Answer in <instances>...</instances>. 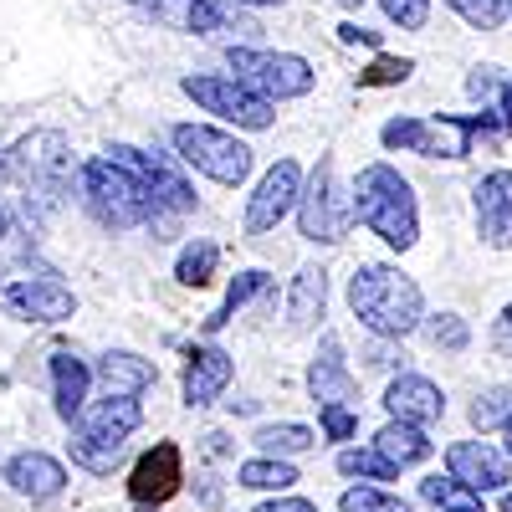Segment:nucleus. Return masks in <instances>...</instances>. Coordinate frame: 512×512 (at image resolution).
<instances>
[{
    "instance_id": "1",
    "label": "nucleus",
    "mask_w": 512,
    "mask_h": 512,
    "mask_svg": "<svg viewBox=\"0 0 512 512\" xmlns=\"http://www.w3.org/2000/svg\"><path fill=\"white\" fill-rule=\"evenodd\" d=\"M349 308L374 338H405L425 328V297L415 277L390 262H359L349 277Z\"/></svg>"
},
{
    "instance_id": "2",
    "label": "nucleus",
    "mask_w": 512,
    "mask_h": 512,
    "mask_svg": "<svg viewBox=\"0 0 512 512\" xmlns=\"http://www.w3.org/2000/svg\"><path fill=\"white\" fill-rule=\"evenodd\" d=\"M354 216L390 246V251H410L420 241V205L410 180L395 164H364L354 180Z\"/></svg>"
},
{
    "instance_id": "3",
    "label": "nucleus",
    "mask_w": 512,
    "mask_h": 512,
    "mask_svg": "<svg viewBox=\"0 0 512 512\" xmlns=\"http://www.w3.org/2000/svg\"><path fill=\"white\" fill-rule=\"evenodd\" d=\"M82 200H88L98 226H108V231H134V226L154 221V205H149L144 185L108 154L82 164Z\"/></svg>"
},
{
    "instance_id": "4",
    "label": "nucleus",
    "mask_w": 512,
    "mask_h": 512,
    "mask_svg": "<svg viewBox=\"0 0 512 512\" xmlns=\"http://www.w3.org/2000/svg\"><path fill=\"white\" fill-rule=\"evenodd\" d=\"M169 144H175V154L200 169L205 180H216V185H241L251 175V149L226 134V128H210V123H175L169 128Z\"/></svg>"
},
{
    "instance_id": "5",
    "label": "nucleus",
    "mask_w": 512,
    "mask_h": 512,
    "mask_svg": "<svg viewBox=\"0 0 512 512\" xmlns=\"http://www.w3.org/2000/svg\"><path fill=\"white\" fill-rule=\"evenodd\" d=\"M354 221H359L354 216V190L338 185L333 159H318L313 180L303 185V200H297V231H303L308 241H318V246H338Z\"/></svg>"
},
{
    "instance_id": "6",
    "label": "nucleus",
    "mask_w": 512,
    "mask_h": 512,
    "mask_svg": "<svg viewBox=\"0 0 512 512\" xmlns=\"http://www.w3.org/2000/svg\"><path fill=\"white\" fill-rule=\"evenodd\" d=\"M231 72L256 88L267 103H287V98H308L313 93V62L297 52H251V47H231Z\"/></svg>"
},
{
    "instance_id": "7",
    "label": "nucleus",
    "mask_w": 512,
    "mask_h": 512,
    "mask_svg": "<svg viewBox=\"0 0 512 512\" xmlns=\"http://www.w3.org/2000/svg\"><path fill=\"white\" fill-rule=\"evenodd\" d=\"M185 98H195L205 113H216L236 128H272L277 118V103H267L256 88H246L241 77H226V72H195L180 82Z\"/></svg>"
},
{
    "instance_id": "8",
    "label": "nucleus",
    "mask_w": 512,
    "mask_h": 512,
    "mask_svg": "<svg viewBox=\"0 0 512 512\" xmlns=\"http://www.w3.org/2000/svg\"><path fill=\"white\" fill-rule=\"evenodd\" d=\"M108 159H118L128 175L144 185V195H149V205H154V216H185V210H195L190 180H185L164 154H144V149H134V144H113Z\"/></svg>"
},
{
    "instance_id": "9",
    "label": "nucleus",
    "mask_w": 512,
    "mask_h": 512,
    "mask_svg": "<svg viewBox=\"0 0 512 512\" xmlns=\"http://www.w3.org/2000/svg\"><path fill=\"white\" fill-rule=\"evenodd\" d=\"M6 169H11L16 180H26L31 190H41V195H62L67 180H72V149H67L62 134L41 128V134H31V139H21L11 149Z\"/></svg>"
},
{
    "instance_id": "10",
    "label": "nucleus",
    "mask_w": 512,
    "mask_h": 512,
    "mask_svg": "<svg viewBox=\"0 0 512 512\" xmlns=\"http://www.w3.org/2000/svg\"><path fill=\"white\" fill-rule=\"evenodd\" d=\"M297 200H303V169H297V159H277L256 185V195L246 200V236L277 231L297 210Z\"/></svg>"
},
{
    "instance_id": "11",
    "label": "nucleus",
    "mask_w": 512,
    "mask_h": 512,
    "mask_svg": "<svg viewBox=\"0 0 512 512\" xmlns=\"http://www.w3.org/2000/svg\"><path fill=\"white\" fill-rule=\"evenodd\" d=\"M446 472L466 482L472 492H507L512 482V456L492 441H451L446 446Z\"/></svg>"
},
{
    "instance_id": "12",
    "label": "nucleus",
    "mask_w": 512,
    "mask_h": 512,
    "mask_svg": "<svg viewBox=\"0 0 512 512\" xmlns=\"http://www.w3.org/2000/svg\"><path fill=\"white\" fill-rule=\"evenodd\" d=\"M0 308L21 323H67L77 313V297L62 287V282H47V277H26V282H11L0 292Z\"/></svg>"
},
{
    "instance_id": "13",
    "label": "nucleus",
    "mask_w": 512,
    "mask_h": 512,
    "mask_svg": "<svg viewBox=\"0 0 512 512\" xmlns=\"http://www.w3.org/2000/svg\"><path fill=\"white\" fill-rule=\"evenodd\" d=\"M180 446L175 441H159L154 451H144L134 461V477H128V497L134 507H164L169 497L180 492Z\"/></svg>"
},
{
    "instance_id": "14",
    "label": "nucleus",
    "mask_w": 512,
    "mask_h": 512,
    "mask_svg": "<svg viewBox=\"0 0 512 512\" xmlns=\"http://www.w3.org/2000/svg\"><path fill=\"white\" fill-rule=\"evenodd\" d=\"M384 410H390V420H410V425H436L446 415V395L436 379L425 374H395L390 390H384Z\"/></svg>"
},
{
    "instance_id": "15",
    "label": "nucleus",
    "mask_w": 512,
    "mask_h": 512,
    "mask_svg": "<svg viewBox=\"0 0 512 512\" xmlns=\"http://www.w3.org/2000/svg\"><path fill=\"white\" fill-rule=\"evenodd\" d=\"M0 477H6V487H11L16 497H26V502H57L62 487H67L62 461L47 456V451H16Z\"/></svg>"
},
{
    "instance_id": "16",
    "label": "nucleus",
    "mask_w": 512,
    "mask_h": 512,
    "mask_svg": "<svg viewBox=\"0 0 512 512\" xmlns=\"http://www.w3.org/2000/svg\"><path fill=\"white\" fill-rule=\"evenodd\" d=\"M477 236L497 251L512 246V169H492L477 180Z\"/></svg>"
},
{
    "instance_id": "17",
    "label": "nucleus",
    "mask_w": 512,
    "mask_h": 512,
    "mask_svg": "<svg viewBox=\"0 0 512 512\" xmlns=\"http://www.w3.org/2000/svg\"><path fill=\"white\" fill-rule=\"evenodd\" d=\"M308 390H313L318 410H333V405H349V410H354L359 379L349 374L344 344H338V338H323V344H318V359L308 364Z\"/></svg>"
},
{
    "instance_id": "18",
    "label": "nucleus",
    "mask_w": 512,
    "mask_h": 512,
    "mask_svg": "<svg viewBox=\"0 0 512 512\" xmlns=\"http://www.w3.org/2000/svg\"><path fill=\"white\" fill-rule=\"evenodd\" d=\"M231 374H236V359H231L226 349L195 344V349L185 354V405L200 410V405H210V400H221V390L231 384Z\"/></svg>"
},
{
    "instance_id": "19",
    "label": "nucleus",
    "mask_w": 512,
    "mask_h": 512,
    "mask_svg": "<svg viewBox=\"0 0 512 512\" xmlns=\"http://www.w3.org/2000/svg\"><path fill=\"white\" fill-rule=\"evenodd\" d=\"M93 379L103 384V395H118V400H139L144 390L159 384V369L144 359V354H128V349H108L93 369Z\"/></svg>"
},
{
    "instance_id": "20",
    "label": "nucleus",
    "mask_w": 512,
    "mask_h": 512,
    "mask_svg": "<svg viewBox=\"0 0 512 512\" xmlns=\"http://www.w3.org/2000/svg\"><path fill=\"white\" fill-rule=\"evenodd\" d=\"M139 425H144L139 400H118V395H103V400H93L88 410L77 415V431L82 436H103V441H128Z\"/></svg>"
},
{
    "instance_id": "21",
    "label": "nucleus",
    "mask_w": 512,
    "mask_h": 512,
    "mask_svg": "<svg viewBox=\"0 0 512 512\" xmlns=\"http://www.w3.org/2000/svg\"><path fill=\"white\" fill-rule=\"evenodd\" d=\"M88 384H93V369L82 364L77 354H52V390H57V415L62 420H77L88 410Z\"/></svg>"
},
{
    "instance_id": "22",
    "label": "nucleus",
    "mask_w": 512,
    "mask_h": 512,
    "mask_svg": "<svg viewBox=\"0 0 512 512\" xmlns=\"http://www.w3.org/2000/svg\"><path fill=\"white\" fill-rule=\"evenodd\" d=\"M323 303H328V272L323 267H303L292 277V292H287V323L303 333L323 318Z\"/></svg>"
},
{
    "instance_id": "23",
    "label": "nucleus",
    "mask_w": 512,
    "mask_h": 512,
    "mask_svg": "<svg viewBox=\"0 0 512 512\" xmlns=\"http://www.w3.org/2000/svg\"><path fill=\"white\" fill-rule=\"evenodd\" d=\"M374 451L379 456H390L395 466H415L436 451V441L425 436V425H410V420H390V425H379V436H374Z\"/></svg>"
},
{
    "instance_id": "24",
    "label": "nucleus",
    "mask_w": 512,
    "mask_h": 512,
    "mask_svg": "<svg viewBox=\"0 0 512 512\" xmlns=\"http://www.w3.org/2000/svg\"><path fill=\"white\" fill-rule=\"evenodd\" d=\"M292 482H297V466L282 456H251L236 466V487H251V492H287Z\"/></svg>"
},
{
    "instance_id": "25",
    "label": "nucleus",
    "mask_w": 512,
    "mask_h": 512,
    "mask_svg": "<svg viewBox=\"0 0 512 512\" xmlns=\"http://www.w3.org/2000/svg\"><path fill=\"white\" fill-rule=\"evenodd\" d=\"M420 497L431 502L436 512H482V492H472L466 482H456L451 472H431V477H420Z\"/></svg>"
},
{
    "instance_id": "26",
    "label": "nucleus",
    "mask_w": 512,
    "mask_h": 512,
    "mask_svg": "<svg viewBox=\"0 0 512 512\" xmlns=\"http://www.w3.org/2000/svg\"><path fill=\"white\" fill-rule=\"evenodd\" d=\"M251 441L262 456H303V451L318 446V431H308V425H297V420H277V425H262Z\"/></svg>"
},
{
    "instance_id": "27",
    "label": "nucleus",
    "mask_w": 512,
    "mask_h": 512,
    "mask_svg": "<svg viewBox=\"0 0 512 512\" xmlns=\"http://www.w3.org/2000/svg\"><path fill=\"white\" fill-rule=\"evenodd\" d=\"M338 472L379 487V482H395V477H400V466H395L390 456H379L374 446H344V451H338Z\"/></svg>"
},
{
    "instance_id": "28",
    "label": "nucleus",
    "mask_w": 512,
    "mask_h": 512,
    "mask_svg": "<svg viewBox=\"0 0 512 512\" xmlns=\"http://www.w3.org/2000/svg\"><path fill=\"white\" fill-rule=\"evenodd\" d=\"M256 292H267V272H262V267H251V272H241V277H236V282L226 287V297H221V308H216V313L205 318V333H221V328H226V323H231V318H236V313H241L246 303H251Z\"/></svg>"
},
{
    "instance_id": "29",
    "label": "nucleus",
    "mask_w": 512,
    "mask_h": 512,
    "mask_svg": "<svg viewBox=\"0 0 512 512\" xmlns=\"http://www.w3.org/2000/svg\"><path fill=\"white\" fill-rule=\"evenodd\" d=\"M67 446H72V461L82 466V472H93V477H108L113 466L123 461V441H103V436H82L77 431Z\"/></svg>"
},
{
    "instance_id": "30",
    "label": "nucleus",
    "mask_w": 512,
    "mask_h": 512,
    "mask_svg": "<svg viewBox=\"0 0 512 512\" xmlns=\"http://www.w3.org/2000/svg\"><path fill=\"white\" fill-rule=\"evenodd\" d=\"M216 262H221V246H216V241H205V236H195V241L180 251L175 277H180L185 287H205L210 277H216Z\"/></svg>"
},
{
    "instance_id": "31",
    "label": "nucleus",
    "mask_w": 512,
    "mask_h": 512,
    "mask_svg": "<svg viewBox=\"0 0 512 512\" xmlns=\"http://www.w3.org/2000/svg\"><path fill=\"white\" fill-rule=\"evenodd\" d=\"M472 425L487 436V431H507L512 425V384H492L472 400Z\"/></svg>"
},
{
    "instance_id": "32",
    "label": "nucleus",
    "mask_w": 512,
    "mask_h": 512,
    "mask_svg": "<svg viewBox=\"0 0 512 512\" xmlns=\"http://www.w3.org/2000/svg\"><path fill=\"white\" fill-rule=\"evenodd\" d=\"M425 338H431V349H441V354H461L472 344V328H466L461 313H431L425 318Z\"/></svg>"
},
{
    "instance_id": "33",
    "label": "nucleus",
    "mask_w": 512,
    "mask_h": 512,
    "mask_svg": "<svg viewBox=\"0 0 512 512\" xmlns=\"http://www.w3.org/2000/svg\"><path fill=\"white\" fill-rule=\"evenodd\" d=\"M446 6L472 26V31H497L512 16V0H446Z\"/></svg>"
},
{
    "instance_id": "34",
    "label": "nucleus",
    "mask_w": 512,
    "mask_h": 512,
    "mask_svg": "<svg viewBox=\"0 0 512 512\" xmlns=\"http://www.w3.org/2000/svg\"><path fill=\"white\" fill-rule=\"evenodd\" d=\"M338 507H344V512H410V502H405V497L384 492V487H374V482L349 487L344 497H338Z\"/></svg>"
},
{
    "instance_id": "35",
    "label": "nucleus",
    "mask_w": 512,
    "mask_h": 512,
    "mask_svg": "<svg viewBox=\"0 0 512 512\" xmlns=\"http://www.w3.org/2000/svg\"><path fill=\"white\" fill-rule=\"evenodd\" d=\"M410 72H415L410 57H374V62L359 72V88H400Z\"/></svg>"
},
{
    "instance_id": "36",
    "label": "nucleus",
    "mask_w": 512,
    "mask_h": 512,
    "mask_svg": "<svg viewBox=\"0 0 512 512\" xmlns=\"http://www.w3.org/2000/svg\"><path fill=\"white\" fill-rule=\"evenodd\" d=\"M379 11L400 31H425V21H431V0H379Z\"/></svg>"
},
{
    "instance_id": "37",
    "label": "nucleus",
    "mask_w": 512,
    "mask_h": 512,
    "mask_svg": "<svg viewBox=\"0 0 512 512\" xmlns=\"http://www.w3.org/2000/svg\"><path fill=\"white\" fill-rule=\"evenodd\" d=\"M318 420H323V436H328V441H349V436L359 431V410H349V405L318 410Z\"/></svg>"
},
{
    "instance_id": "38",
    "label": "nucleus",
    "mask_w": 512,
    "mask_h": 512,
    "mask_svg": "<svg viewBox=\"0 0 512 512\" xmlns=\"http://www.w3.org/2000/svg\"><path fill=\"white\" fill-rule=\"evenodd\" d=\"M507 88V77L497 67H472V77H466V93L472 98H487V93H502Z\"/></svg>"
},
{
    "instance_id": "39",
    "label": "nucleus",
    "mask_w": 512,
    "mask_h": 512,
    "mask_svg": "<svg viewBox=\"0 0 512 512\" xmlns=\"http://www.w3.org/2000/svg\"><path fill=\"white\" fill-rule=\"evenodd\" d=\"M369 364H374V369H395V364H405L400 338H374V344H369Z\"/></svg>"
},
{
    "instance_id": "40",
    "label": "nucleus",
    "mask_w": 512,
    "mask_h": 512,
    "mask_svg": "<svg viewBox=\"0 0 512 512\" xmlns=\"http://www.w3.org/2000/svg\"><path fill=\"white\" fill-rule=\"evenodd\" d=\"M338 41H344V47H359V41H364V47H379V31H369L359 21H344V26H338Z\"/></svg>"
},
{
    "instance_id": "41",
    "label": "nucleus",
    "mask_w": 512,
    "mask_h": 512,
    "mask_svg": "<svg viewBox=\"0 0 512 512\" xmlns=\"http://www.w3.org/2000/svg\"><path fill=\"white\" fill-rule=\"evenodd\" d=\"M492 344H497V354H507L512 359V303L497 313V323H492Z\"/></svg>"
},
{
    "instance_id": "42",
    "label": "nucleus",
    "mask_w": 512,
    "mask_h": 512,
    "mask_svg": "<svg viewBox=\"0 0 512 512\" xmlns=\"http://www.w3.org/2000/svg\"><path fill=\"white\" fill-rule=\"evenodd\" d=\"M256 512H318V502H308V497H272V502H262Z\"/></svg>"
},
{
    "instance_id": "43",
    "label": "nucleus",
    "mask_w": 512,
    "mask_h": 512,
    "mask_svg": "<svg viewBox=\"0 0 512 512\" xmlns=\"http://www.w3.org/2000/svg\"><path fill=\"white\" fill-rule=\"evenodd\" d=\"M497 113H502V128L512 134V77H507V88L497 93Z\"/></svg>"
},
{
    "instance_id": "44",
    "label": "nucleus",
    "mask_w": 512,
    "mask_h": 512,
    "mask_svg": "<svg viewBox=\"0 0 512 512\" xmlns=\"http://www.w3.org/2000/svg\"><path fill=\"white\" fill-rule=\"evenodd\" d=\"M502 512H512V487H507V492H502Z\"/></svg>"
},
{
    "instance_id": "45",
    "label": "nucleus",
    "mask_w": 512,
    "mask_h": 512,
    "mask_svg": "<svg viewBox=\"0 0 512 512\" xmlns=\"http://www.w3.org/2000/svg\"><path fill=\"white\" fill-rule=\"evenodd\" d=\"M0 241H6V210H0Z\"/></svg>"
},
{
    "instance_id": "46",
    "label": "nucleus",
    "mask_w": 512,
    "mask_h": 512,
    "mask_svg": "<svg viewBox=\"0 0 512 512\" xmlns=\"http://www.w3.org/2000/svg\"><path fill=\"white\" fill-rule=\"evenodd\" d=\"M507 456H512V425H507Z\"/></svg>"
},
{
    "instance_id": "47",
    "label": "nucleus",
    "mask_w": 512,
    "mask_h": 512,
    "mask_svg": "<svg viewBox=\"0 0 512 512\" xmlns=\"http://www.w3.org/2000/svg\"><path fill=\"white\" fill-rule=\"evenodd\" d=\"M338 6H359V0H338Z\"/></svg>"
},
{
    "instance_id": "48",
    "label": "nucleus",
    "mask_w": 512,
    "mask_h": 512,
    "mask_svg": "<svg viewBox=\"0 0 512 512\" xmlns=\"http://www.w3.org/2000/svg\"><path fill=\"white\" fill-rule=\"evenodd\" d=\"M0 169H6V164H0Z\"/></svg>"
}]
</instances>
